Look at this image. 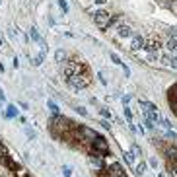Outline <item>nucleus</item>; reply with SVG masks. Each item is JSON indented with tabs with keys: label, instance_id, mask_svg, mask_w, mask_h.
Returning a JSON list of instances; mask_svg holds the SVG:
<instances>
[{
	"label": "nucleus",
	"instance_id": "obj_1",
	"mask_svg": "<svg viewBox=\"0 0 177 177\" xmlns=\"http://www.w3.org/2000/svg\"><path fill=\"white\" fill-rule=\"evenodd\" d=\"M92 20L96 22V26L99 27V29H109L113 14L107 12V10H96V12H92Z\"/></svg>",
	"mask_w": 177,
	"mask_h": 177
},
{
	"label": "nucleus",
	"instance_id": "obj_2",
	"mask_svg": "<svg viewBox=\"0 0 177 177\" xmlns=\"http://www.w3.org/2000/svg\"><path fill=\"white\" fill-rule=\"evenodd\" d=\"M66 82H68V86L74 88V90H84L86 86L90 84L88 74H72V76L66 78Z\"/></svg>",
	"mask_w": 177,
	"mask_h": 177
},
{
	"label": "nucleus",
	"instance_id": "obj_3",
	"mask_svg": "<svg viewBox=\"0 0 177 177\" xmlns=\"http://www.w3.org/2000/svg\"><path fill=\"white\" fill-rule=\"evenodd\" d=\"M113 29L117 31V35L121 37V39H130V37L134 35V29H133V26H130V23H125L121 20V22H117L113 26Z\"/></svg>",
	"mask_w": 177,
	"mask_h": 177
},
{
	"label": "nucleus",
	"instance_id": "obj_4",
	"mask_svg": "<svg viewBox=\"0 0 177 177\" xmlns=\"http://www.w3.org/2000/svg\"><path fill=\"white\" fill-rule=\"evenodd\" d=\"M144 37L140 35V33H134L133 37H130V49L133 51H140V49H144Z\"/></svg>",
	"mask_w": 177,
	"mask_h": 177
},
{
	"label": "nucleus",
	"instance_id": "obj_5",
	"mask_svg": "<svg viewBox=\"0 0 177 177\" xmlns=\"http://www.w3.org/2000/svg\"><path fill=\"white\" fill-rule=\"evenodd\" d=\"M66 56H68V55H66V51H63V49L55 53V59H56V60H60V63H66V60H68Z\"/></svg>",
	"mask_w": 177,
	"mask_h": 177
},
{
	"label": "nucleus",
	"instance_id": "obj_6",
	"mask_svg": "<svg viewBox=\"0 0 177 177\" xmlns=\"http://www.w3.org/2000/svg\"><path fill=\"white\" fill-rule=\"evenodd\" d=\"M144 171H146V163H144V162H138V166L134 167V173H136V175H142Z\"/></svg>",
	"mask_w": 177,
	"mask_h": 177
},
{
	"label": "nucleus",
	"instance_id": "obj_7",
	"mask_svg": "<svg viewBox=\"0 0 177 177\" xmlns=\"http://www.w3.org/2000/svg\"><path fill=\"white\" fill-rule=\"evenodd\" d=\"M6 117H18V109H16L14 105H8V109H6Z\"/></svg>",
	"mask_w": 177,
	"mask_h": 177
},
{
	"label": "nucleus",
	"instance_id": "obj_8",
	"mask_svg": "<svg viewBox=\"0 0 177 177\" xmlns=\"http://www.w3.org/2000/svg\"><path fill=\"white\" fill-rule=\"evenodd\" d=\"M29 33H31V39H33V41L41 43V37H39V33H37V29H35V27H31V29H29Z\"/></svg>",
	"mask_w": 177,
	"mask_h": 177
},
{
	"label": "nucleus",
	"instance_id": "obj_9",
	"mask_svg": "<svg viewBox=\"0 0 177 177\" xmlns=\"http://www.w3.org/2000/svg\"><path fill=\"white\" fill-rule=\"evenodd\" d=\"M49 109L53 111V115H59V113H60V111H59V105H56L55 101H49Z\"/></svg>",
	"mask_w": 177,
	"mask_h": 177
},
{
	"label": "nucleus",
	"instance_id": "obj_10",
	"mask_svg": "<svg viewBox=\"0 0 177 177\" xmlns=\"http://www.w3.org/2000/svg\"><path fill=\"white\" fill-rule=\"evenodd\" d=\"M45 59V53H39V55L33 56V64H41V60Z\"/></svg>",
	"mask_w": 177,
	"mask_h": 177
},
{
	"label": "nucleus",
	"instance_id": "obj_11",
	"mask_svg": "<svg viewBox=\"0 0 177 177\" xmlns=\"http://www.w3.org/2000/svg\"><path fill=\"white\" fill-rule=\"evenodd\" d=\"M169 68H175V70H177V55H171V60H169Z\"/></svg>",
	"mask_w": 177,
	"mask_h": 177
},
{
	"label": "nucleus",
	"instance_id": "obj_12",
	"mask_svg": "<svg viewBox=\"0 0 177 177\" xmlns=\"http://www.w3.org/2000/svg\"><path fill=\"white\" fill-rule=\"evenodd\" d=\"M56 2H59V6H60V10L64 12V14H66L68 12V6H66V2H64V0H56Z\"/></svg>",
	"mask_w": 177,
	"mask_h": 177
},
{
	"label": "nucleus",
	"instance_id": "obj_13",
	"mask_svg": "<svg viewBox=\"0 0 177 177\" xmlns=\"http://www.w3.org/2000/svg\"><path fill=\"white\" fill-rule=\"evenodd\" d=\"M74 109H76V111H78V113H80V115H84V117H88V111H86V109H84V107H80V105H76V107H74Z\"/></svg>",
	"mask_w": 177,
	"mask_h": 177
},
{
	"label": "nucleus",
	"instance_id": "obj_14",
	"mask_svg": "<svg viewBox=\"0 0 177 177\" xmlns=\"http://www.w3.org/2000/svg\"><path fill=\"white\" fill-rule=\"evenodd\" d=\"M125 117H127V121H133V113H130L129 107H125Z\"/></svg>",
	"mask_w": 177,
	"mask_h": 177
},
{
	"label": "nucleus",
	"instance_id": "obj_15",
	"mask_svg": "<svg viewBox=\"0 0 177 177\" xmlns=\"http://www.w3.org/2000/svg\"><path fill=\"white\" fill-rule=\"evenodd\" d=\"M99 113L103 115L105 119H111V113H109V111H107V109H103V107H101V109H99Z\"/></svg>",
	"mask_w": 177,
	"mask_h": 177
},
{
	"label": "nucleus",
	"instance_id": "obj_16",
	"mask_svg": "<svg viewBox=\"0 0 177 177\" xmlns=\"http://www.w3.org/2000/svg\"><path fill=\"white\" fill-rule=\"evenodd\" d=\"M111 59H113V63H115V64H121V63H123V60L119 59V56L115 55V53H111Z\"/></svg>",
	"mask_w": 177,
	"mask_h": 177
},
{
	"label": "nucleus",
	"instance_id": "obj_17",
	"mask_svg": "<svg viewBox=\"0 0 177 177\" xmlns=\"http://www.w3.org/2000/svg\"><path fill=\"white\" fill-rule=\"evenodd\" d=\"M63 173H64V177H70V167L64 166V167H63Z\"/></svg>",
	"mask_w": 177,
	"mask_h": 177
},
{
	"label": "nucleus",
	"instance_id": "obj_18",
	"mask_svg": "<svg viewBox=\"0 0 177 177\" xmlns=\"http://www.w3.org/2000/svg\"><path fill=\"white\" fill-rule=\"evenodd\" d=\"M26 134H27V136H29V138H35V133H33V130H31V129H26Z\"/></svg>",
	"mask_w": 177,
	"mask_h": 177
},
{
	"label": "nucleus",
	"instance_id": "obj_19",
	"mask_svg": "<svg viewBox=\"0 0 177 177\" xmlns=\"http://www.w3.org/2000/svg\"><path fill=\"white\" fill-rule=\"evenodd\" d=\"M101 127H103L105 130H109V129H111V125H109V123H107V121H101Z\"/></svg>",
	"mask_w": 177,
	"mask_h": 177
},
{
	"label": "nucleus",
	"instance_id": "obj_20",
	"mask_svg": "<svg viewBox=\"0 0 177 177\" xmlns=\"http://www.w3.org/2000/svg\"><path fill=\"white\" fill-rule=\"evenodd\" d=\"M150 163H152V167H156V166H158V160H156V158H150Z\"/></svg>",
	"mask_w": 177,
	"mask_h": 177
},
{
	"label": "nucleus",
	"instance_id": "obj_21",
	"mask_svg": "<svg viewBox=\"0 0 177 177\" xmlns=\"http://www.w3.org/2000/svg\"><path fill=\"white\" fill-rule=\"evenodd\" d=\"M4 99H6V97H4V92L0 90V101H4Z\"/></svg>",
	"mask_w": 177,
	"mask_h": 177
},
{
	"label": "nucleus",
	"instance_id": "obj_22",
	"mask_svg": "<svg viewBox=\"0 0 177 177\" xmlns=\"http://www.w3.org/2000/svg\"><path fill=\"white\" fill-rule=\"evenodd\" d=\"M107 0H96V4H105Z\"/></svg>",
	"mask_w": 177,
	"mask_h": 177
}]
</instances>
